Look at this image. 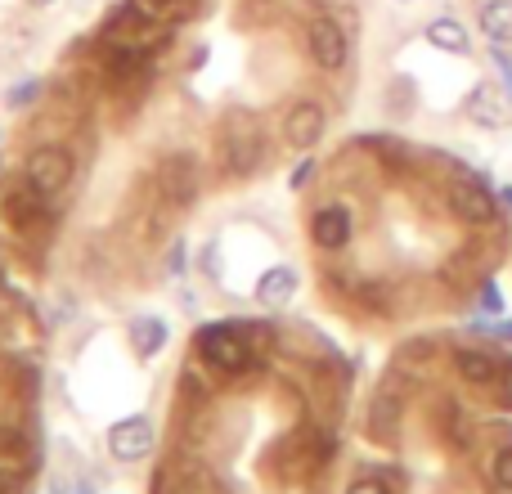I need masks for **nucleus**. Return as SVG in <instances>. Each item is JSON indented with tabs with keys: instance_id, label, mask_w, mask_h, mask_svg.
<instances>
[{
	"instance_id": "1",
	"label": "nucleus",
	"mask_w": 512,
	"mask_h": 494,
	"mask_svg": "<svg viewBox=\"0 0 512 494\" xmlns=\"http://www.w3.org/2000/svg\"><path fill=\"white\" fill-rule=\"evenodd\" d=\"M194 346L216 373L225 378H239V373L252 369L256 351H252V333L243 324H203L194 333Z\"/></svg>"
},
{
	"instance_id": "2",
	"label": "nucleus",
	"mask_w": 512,
	"mask_h": 494,
	"mask_svg": "<svg viewBox=\"0 0 512 494\" xmlns=\"http://www.w3.org/2000/svg\"><path fill=\"white\" fill-rule=\"evenodd\" d=\"M261 158H265L261 126H256L243 108H239V113H230V117H225V131H221V162H225V171H230L234 180L252 176V171L261 167Z\"/></svg>"
},
{
	"instance_id": "3",
	"label": "nucleus",
	"mask_w": 512,
	"mask_h": 494,
	"mask_svg": "<svg viewBox=\"0 0 512 494\" xmlns=\"http://www.w3.org/2000/svg\"><path fill=\"white\" fill-rule=\"evenodd\" d=\"M72 153L59 149V144H41V149L27 153V167H23V180L36 189L41 198H59L63 189L72 185Z\"/></svg>"
},
{
	"instance_id": "4",
	"label": "nucleus",
	"mask_w": 512,
	"mask_h": 494,
	"mask_svg": "<svg viewBox=\"0 0 512 494\" xmlns=\"http://www.w3.org/2000/svg\"><path fill=\"white\" fill-rule=\"evenodd\" d=\"M306 50L315 59V68L342 72L346 59H351V36H346V27L333 14H315L306 23Z\"/></svg>"
},
{
	"instance_id": "5",
	"label": "nucleus",
	"mask_w": 512,
	"mask_h": 494,
	"mask_svg": "<svg viewBox=\"0 0 512 494\" xmlns=\"http://www.w3.org/2000/svg\"><path fill=\"white\" fill-rule=\"evenodd\" d=\"M324 126H328V113H324V104H315V99H297V104L283 113V122H279V131H283V144L288 149H315L319 140H324Z\"/></svg>"
},
{
	"instance_id": "6",
	"label": "nucleus",
	"mask_w": 512,
	"mask_h": 494,
	"mask_svg": "<svg viewBox=\"0 0 512 494\" xmlns=\"http://www.w3.org/2000/svg\"><path fill=\"white\" fill-rule=\"evenodd\" d=\"M158 194L171 207H189L198 198V158L194 153H167L158 167Z\"/></svg>"
},
{
	"instance_id": "7",
	"label": "nucleus",
	"mask_w": 512,
	"mask_h": 494,
	"mask_svg": "<svg viewBox=\"0 0 512 494\" xmlns=\"http://www.w3.org/2000/svg\"><path fill=\"white\" fill-rule=\"evenodd\" d=\"M108 454H113L117 463H144L153 454V423L144 414H131L122 418V423L108 427Z\"/></svg>"
},
{
	"instance_id": "8",
	"label": "nucleus",
	"mask_w": 512,
	"mask_h": 494,
	"mask_svg": "<svg viewBox=\"0 0 512 494\" xmlns=\"http://www.w3.org/2000/svg\"><path fill=\"white\" fill-rule=\"evenodd\" d=\"M450 212L459 216L463 225H490L499 216V203L481 180H454L450 185Z\"/></svg>"
},
{
	"instance_id": "9",
	"label": "nucleus",
	"mask_w": 512,
	"mask_h": 494,
	"mask_svg": "<svg viewBox=\"0 0 512 494\" xmlns=\"http://www.w3.org/2000/svg\"><path fill=\"white\" fill-rule=\"evenodd\" d=\"M351 234H355V221L342 203H328L310 216V239H315V247H324V252H342L351 243Z\"/></svg>"
},
{
	"instance_id": "10",
	"label": "nucleus",
	"mask_w": 512,
	"mask_h": 494,
	"mask_svg": "<svg viewBox=\"0 0 512 494\" xmlns=\"http://www.w3.org/2000/svg\"><path fill=\"white\" fill-rule=\"evenodd\" d=\"M45 203H50V198H41V194H36V189L23 180V185L5 189V198H0V221H5L14 234H27L36 221H41V207H45Z\"/></svg>"
},
{
	"instance_id": "11",
	"label": "nucleus",
	"mask_w": 512,
	"mask_h": 494,
	"mask_svg": "<svg viewBox=\"0 0 512 494\" xmlns=\"http://www.w3.org/2000/svg\"><path fill=\"white\" fill-rule=\"evenodd\" d=\"M508 104H512L508 90H499L495 81H477L468 95V117L477 126H486V131H499V126H508Z\"/></svg>"
},
{
	"instance_id": "12",
	"label": "nucleus",
	"mask_w": 512,
	"mask_h": 494,
	"mask_svg": "<svg viewBox=\"0 0 512 494\" xmlns=\"http://www.w3.org/2000/svg\"><path fill=\"white\" fill-rule=\"evenodd\" d=\"M32 468H36L32 441H27L23 432H14V427H0V477L23 481Z\"/></svg>"
},
{
	"instance_id": "13",
	"label": "nucleus",
	"mask_w": 512,
	"mask_h": 494,
	"mask_svg": "<svg viewBox=\"0 0 512 494\" xmlns=\"http://www.w3.org/2000/svg\"><path fill=\"white\" fill-rule=\"evenodd\" d=\"M126 337H131V351L140 355V360H153V355H162V346L171 342V328L162 315H135L131 324H126Z\"/></svg>"
},
{
	"instance_id": "14",
	"label": "nucleus",
	"mask_w": 512,
	"mask_h": 494,
	"mask_svg": "<svg viewBox=\"0 0 512 494\" xmlns=\"http://www.w3.org/2000/svg\"><path fill=\"white\" fill-rule=\"evenodd\" d=\"M301 288V274L297 265H270V270L256 279V301L261 306H283V301H292Z\"/></svg>"
},
{
	"instance_id": "15",
	"label": "nucleus",
	"mask_w": 512,
	"mask_h": 494,
	"mask_svg": "<svg viewBox=\"0 0 512 494\" xmlns=\"http://www.w3.org/2000/svg\"><path fill=\"white\" fill-rule=\"evenodd\" d=\"M423 36H427V45H436L441 54H468L472 50V32L454 14L432 18V23L423 27Z\"/></svg>"
},
{
	"instance_id": "16",
	"label": "nucleus",
	"mask_w": 512,
	"mask_h": 494,
	"mask_svg": "<svg viewBox=\"0 0 512 494\" xmlns=\"http://www.w3.org/2000/svg\"><path fill=\"white\" fill-rule=\"evenodd\" d=\"M454 369H459L463 382H472V387H495L504 373H499V360L490 351H472V346H463L459 355H454Z\"/></svg>"
},
{
	"instance_id": "17",
	"label": "nucleus",
	"mask_w": 512,
	"mask_h": 494,
	"mask_svg": "<svg viewBox=\"0 0 512 494\" xmlns=\"http://www.w3.org/2000/svg\"><path fill=\"white\" fill-rule=\"evenodd\" d=\"M481 32L490 45H512V0H486L481 5Z\"/></svg>"
},
{
	"instance_id": "18",
	"label": "nucleus",
	"mask_w": 512,
	"mask_h": 494,
	"mask_svg": "<svg viewBox=\"0 0 512 494\" xmlns=\"http://www.w3.org/2000/svg\"><path fill=\"white\" fill-rule=\"evenodd\" d=\"M41 77H27V81H18V86L14 90H9V95H5V104L9 108H27V104H36V99H41Z\"/></svg>"
},
{
	"instance_id": "19",
	"label": "nucleus",
	"mask_w": 512,
	"mask_h": 494,
	"mask_svg": "<svg viewBox=\"0 0 512 494\" xmlns=\"http://www.w3.org/2000/svg\"><path fill=\"white\" fill-rule=\"evenodd\" d=\"M495 486L512 494V441L499 445V454H495Z\"/></svg>"
},
{
	"instance_id": "20",
	"label": "nucleus",
	"mask_w": 512,
	"mask_h": 494,
	"mask_svg": "<svg viewBox=\"0 0 512 494\" xmlns=\"http://www.w3.org/2000/svg\"><path fill=\"white\" fill-rule=\"evenodd\" d=\"M342 494H391V486H387L382 477H355Z\"/></svg>"
},
{
	"instance_id": "21",
	"label": "nucleus",
	"mask_w": 512,
	"mask_h": 494,
	"mask_svg": "<svg viewBox=\"0 0 512 494\" xmlns=\"http://www.w3.org/2000/svg\"><path fill=\"white\" fill-rule=\"evenodd\" d=\"M481 310H486V315H499V310H504V297H499L495 283H486V288H481Z\"/></svg>"
},
{
	"instance_id": "22",
	"label": "nucleus",
	"mask_w": 512,
	"mask_h": 494,
	"mask_svg": "<svg viewBox=\"0 0 512 494\" xmlns=\"http://www.w3.org/2000/svg\"><path fill=\"white\" fill-rule=\"evenodd\" d=\"M185 265H189V252H185V243H176L167 256V274H185Z\"/></svg>"
},
{
	"instance_id": "23",
	"label": "nucleus",
	"mask_w": 512,
	"mask_h": 494,
	"mask_svg": "<svg viewBox=\"0 0 512 494\" xmlns=\"http://www.w3.org/2000/svg\"><path fill=\"white\" fill-rule=\"evenodd\" d=\"M310 176H315V162H310V158H306V162H301V167H297V171H292V180H288V185H292V189H301V185H306V180H310Z\"/></svg>"
},
{
	"instance_id": "24",
	"label": "nucleus",
	"mask_w": 512,
	"mask_h": 494,
	"mask_svg": "<svg viewBox=\"0 0 512 494\" xmlns=\"http://www.w3.org/2000/svg\"><path fill=\"white\" fill-rule=\"evenodd\" d=\"M0 494H23V486L14 477H0Z\"/></svg>"
},
{
	"instance_id": "25",
	"label": "nucleus",
	"mask_w": 512,
	"mask_h": 494,
	"mask_svg": "<svg viewBox=\"0 0 512 494\" xmlns=\"http://www.w3.org/2000/svg\"><path fill=\"white\" fill-rule=\"evenodd\" d=\"M144 5L153 9V14H158V9H167V5H176V0H144Z\"/></svg>"
},
{
	"instance_id": "26",
	"label": "nucleus",
	"mask_w": 512,
	"mask_h": 494,
	"mask_svg": "<svg viewBox=\"0 0 512 494\" xmlns=\"http://www.w3.org/2000/svg\"><path fill=\"white\" fill-rule=\"evenodd\" d=\"M499 203H504V207H508V212H512V185L504 189V194H499Z\"/></svg>"
},
{
	"instance_id": "27",
	"label": "nucleus",
	"mask_w": 512,
	"mask_h": 494,
	"mask_svg": "<svg viewBox=\"0 0 512 494\" xmlns=\"http://www.w3.org/2000/svg\"><path fill=\"white\" fill-rule=\"evenodd\" d=\"M27 5H32V9H45V5H54V0H27Z\"/></svg>"
},
{
	"instance_id": "28",
	"label": "nucleus",
	"mask_w": 512,
	"mask_h": 494,
	"mask_svg": "<svg viewBox=\"0 0 512 494\" xmlns=\"http://www.w3.org/2000/svg\"><path fill=\"white\" fill-rule=\"evenodd\" d=\"M405 5H409V0H405Z\"/></svg>"
}]
</instances>
